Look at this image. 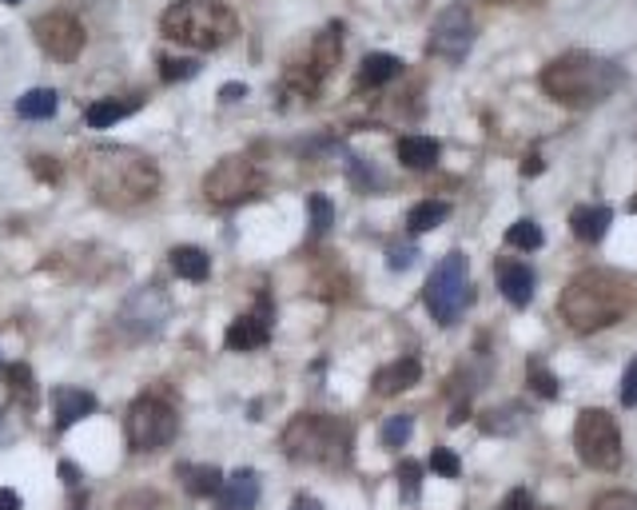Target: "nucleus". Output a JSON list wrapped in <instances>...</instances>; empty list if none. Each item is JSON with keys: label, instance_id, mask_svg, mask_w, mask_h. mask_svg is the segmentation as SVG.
Listing matches in <instances>:
<instances>
[{"label": "nucleus", "instance_id": "23", "mask_svg": "<svg viewBox=\"0 0 637 510\" xmlns=\"http://www.w3.org/2000/svg\"><path fill=\"white\" fill-rule=\"evenodd\" d=\"M399 72H403V60L399 57H391V52H371V57L359 64V88H382V84H391Z\"/></svg>", "mask_w": 637, "mask_h": 510}, {"label": "nucleus", "instance_id": "7", "mask_svg": "<svg viewBox=\"0 0 637 510\" xmlns=\"http://www.w3.org/2000/svg\"><path fill=\"white\" fill-rule=\"evenodd\" d=\"M267 175L259 168V160L252 156H223L208 175H204V196L216 208H240L247 199L264 196Z\"/></svg>", "mask_w": 637, "mask_h": 510}, {"label": "nucleus", "instance_id": "28", "mask_svg": "<svg viewBox=\"0 0 637 510\" xmlns=\"http://www.w3.org/2000/svg\"><path fill=\"white\" fill-rule=\"evenodd\" d=\"M542 228L534 220H518V223H510L506 228V244L510 247H518V252H538L542 247Z\"/></svg>", "mask_w": 637, "mask_h": 510}, {"label": "nucleus", "instance_id": "6", "mask_svg": "<svg viewBox=\"0 0 637 510\" xmlns=\"http://www.w3.org/2000/svg\"><path fill=\"white\" fill-rule=\"evenodd\" d=\"M470 264H466L463 252H451L446 259L434 264V271L427 276V288H422V300H427V312L434 324L451 327L463 319V312L470 307Z\"/></svg>", "mask_w": 637, "mask_h": 510}, {"label": "nucleus", "instance_id": "35", "mask_svg": "<svg viewBox=\"0 0 637 510\" xmlns=\"http://www.w3.org/2000/svg\"><path fill=\"white\" fill-rule=\"evenodd\" d=\"M430 471H434V475H442V478H458V475H463V463H458V454H454V451L439 447V451L430 454Z\"/></svg>", "mask_w": 637, "mask_h": 510}, {"label": "nucleus", "instance_id": "4", "mask_svg": "<svg viewBox=\"0 0 637 510\" xmlns=\"http://www.w3.org/2000/svg\"><path fill=\"white\" fill-rule=\"evenodd\" d=\"M160 33L175 45L211 52V48H223L228 40H235L240 16L223 0H175L163 9Z\"/></svg>", "mask_w": 637, "mask_h": 510}, {"label": "nucleus", "instance_id": "36", "mask_svg": "<svg viewBox=\"0 0 637 510\" xmlns=\"http://www.w3.org/2000/svg\"><path fill=\"white\" fill-rule=\"evenodd\" d=\"M593 510H637V495L629 490H605L593 499Z\"/></svg>", "mask_w": 637, "mask_h": 510}, {"label": "nucleus", "instance_id": "45", "mask_svg": "<svg viewBox=\"0 0 637 510\" xmlns=\"http://www.w3.org/2000/svg\"><path fill=\"white\" fill-rule=\"evenodd\" d=\"M60 475H64V483H69V487H76V483H81V471H76L72 463H60Z\"/></svg>", "mask_w": 637, "mask_h": 510}, {"label": "nucleus", "instance_id": "48", "mask_svg": "<svg viewBox=\"0 0 637 510\" xmlns=\"http://www.w3.org/2000/svg\"><path fill=\"white\" fill-rule=\"evenodd\" d=\"M4 4H21V0H4Z\"/></svg>", "mask_w": 637, "mask_h": 510}, {"label": "nucleus", "instance_id": "18", "mask_svg": "<svg viewBox=\"0 0 637 510\" xmlns=\"http://www.w3.org/2000/svg\"><path fill=\"white\" fill-rule=\"evenodd\" d=\"M418 379H422V363L415 355H403V360L387 363L382 372H375V394H403Z\"/></svg>", "mask_w": 637, "mask_h": 510}, {"label": "nucleus", "instance_id": "19", "mask_svg": "<svg viewBox=\"0 0 637 510\" xmlns=\"http://www.w3.org/2000/svg\"><path fill=\"white\" fill-rule=\"evenodd\" d=\"M610 223H614V211L605 208V204H586V208L569 211V232L578 235L581 244H598V240H605Z\"/></svg>", "mask_w": 637, "mask_h": 510}, {"label": "nucleus", "instance_id": "41", "mask_svg": "<svg viewBox=\"0 0 637 510\" xmlns=\"http://www.w3.org/2000/svg\"><path fill=\"white\" fill-rule=\"evenodd\" d=\"M33 172L40 175V180H57L60 168H57V163H48V156H36V160H33Z\"/></svg>", "mask_w": 637, "mask_h": 510}, {"label": "nucleus", "instance_id": "29", "mask_svg": "<svg viewBox=\"0 0 637 510\" xmlns=\"http://www.w3.org/2000/svg\"><path fill=\"white\" fill-rule=\"evenodd\" d=\"M196 72H199V60H192V57H163V60H160V81H163V84L192 81Z\"/></svg>", "mask_w": 637, "mask_h": 510}, {"label": "nucleus", "instance_id": "16", "mask_svg": "<svg viewBox=\"0 0 637 510\" xmlns=\"http://www.w3.org/2000/svg\"><path fill=\"white\" fill-rule=\"evenodd\" d=\"M534 267L530 264H518V259H502L499 264V288H502V300L510 307H526L534 300Z\"/></svg>", "mask_w": 637, "mask_h": 510}, {"label": "nucleus", "instance_id": "14", "mask_svg": "<svg viewBox=\"0 0 637 510\" xmlns=\"http://www.w3.org/2000/svg\"><path fill=\"white\" fill-rule=\"evenodd\" d=\"M267 336H271V307L252 312V315H240V319L228 327L223 343H228V351H255V348H264Z\"/></svg>", "mask_w": 637, "mask_h": 510}, {"label": "nucleus", "instance_id": "44", "mask_svg": "<svg viewBox=\"0 0 637 510\" xmlns=\"http://www.w3.org/2000/svg\"><path fill=\"white\" fill-rule=\"evenodd\" d=\"M0 510H21V495L9 487H0Z\"/></svg>", "mask_w": 637, "mask_h": 510}, {"label": "nucleus", "instance_id": "10", "mask_svg": "<svg viewBox=\"0 0 637 510\" xmlns=\"http://www.w3.org/2000/svg\"><path fill=\"white\" fill-rule=\"evenodd\" d=\"M339 52H343V24H331L323 33L315 36V45L307 48V57L295 60L287 72V81L303 93H319V84L335 72L339 64Z\"/></svg>", "mask_w": 637, "mask_h": 510}, {"label": "nucleus", "instance_id": "17", "mask_svg": "<svg viewBox=\"0 0 637 510\" xmlns=\"http://www.w3.org/2000/svg\"><path fill=\"white\" fill-rule=\"evenodd\" d=\"M255 502H259V475L252 466H240L232 475H223L220 510H252Z\"/></svg>", "mask_w": 637, "mask_h": 510}, {"label": "nucleus", "instance_id": "49", "mask_svg": "<svg viewBox=\"0 0 637 510\" xmlns=\"http://www.w3.org/2000/svg\"><path fill=\"white\" fill-rule=\"evenodd\" d=\"M499 4H506V0H499Z\"/></svg>", "mask_w": 637, "mask_h": 510}, {"label": "nucleus", "instance_id": "34", "mask_svg": "<svg viewBox=\"0 0 637 510\" xmlns=\"http://www.w3.org/2000/svg\"><path fill=\"white\" fill-rule=\"evenodd\" d=\"M112 510H168V507H163V499L156 490H132V495H124Z\"/></svg>", "mask_w": 637, "mask_h": 510}, {"label": "nucleus", "instance_id": "27", "mask_svg": "<svg viewBox=\"0 0 637 510\" xmlns=\"http://www.w3.org/2000/svg\"><path fill=\"white\" fill-rule=\"evenodd\" d=\"M526 423H530V411L518 403L499 406V411H487V415H482V430H490V435H514V430H522Z\"/></svg>", "mask_w": 637, "mask_h": 510}, {"label": "nucleus", "instance_id": "43", "mask_svg": "<svg viewBox=\"0 0 637 510\" xmlns=\"http://www.w3.org/2000/svg\"><path fill=\"white\" fill-rule=\"evenodd\" d=\"M287 510H323V502L319 499H311V495H295V499H291V507Z\"/></svg>", "mask_w": 637, "mask_h": 510}, {"label": "nucleus", "instance_id": "5", "mask_svg": "<svg viewBox=\"0 0 637 510\" xmlns=\"http://www.w3.org/2000/svg\"><path fill=\"white\" fill-rule=\"evenodd\" d=\"M283 454L291 463H311V466H347L351 459V427L335 415H319V411H307V415H295L283 427V439H279Z\"/></svg>", "mask_w": 637, "mask_h": 510}, {"label": "nucleus", "instance_id": "38", "mask_svg": "<svg viewBox=\"0 0 637 510\" xmlns=\"http://www.w3.org/2000/svg\"><path fill=\"white\" fill-rule=\"evenodd\" d=\"M4 379H9V387L16 394H28V391H33V372H28L24 363H12L9 372H4Z\"/></svg>", "mask_w": 637, "mask_h": 510}, {"label": "nucleus", "instance_id": "39", "mask_svg": "<svg viewBox=\"0 0 637 510\" xmlns=\"http://www.w3.org/2000/svg\"><path fill=\"white\" fill-rule=\"evenodd\" d=\"M622 406H637V360L622 375Z\"/></svg>", "mask_w": 637, "mask_h": 510}, {"label": "nucleus", "instance_id": "42", "mask_svg": "<svg viewBox=\"0 0 637 510\" xmlns=\"http://www.w3.org/2000/svg\"><path fill=\"white\" fill-rule=\"evenodd\" d=\"M247 96V84H223L220 88V100L223 105H232V100H244Z\"/></svg>", "mask_w": 637, "mask_h": 510}, {"label": "nucleus", "instance_id": "25", "mask_svg": "<svg viewBox=\"0 0 637 510\" xmlns=\"http://www.w3.org/2000/svg\"><path fill=\"white\" fill-rule=\"evenodd\" d=\"M446 216H451V204H442V199H422V204H415L411 216H406V232L411 235L434 232L439 223H446Z\"/></svg>", "mask_w": 637, "mask_h": 510}, {"label": "nucleus", "instance_id": "30", "mask_svg": "<svg viewBox=\"0 0 637 510\" xmlns=\"http://www.w3.org/2000/svg\"><path fill=\"white\" fill-rule=\"evenodd\" d=\"M399 487H403V499L406 502H415L418 499V490H422V463H415V459H403L399 463Z\"/></svg>", "mask_w": 637, "mask_h": 510}, {"label": "nucleus", "instance_id": "40", "mask_svg": "<svg viewBox=\"0 0 637 510\" xmlns=\"http://www.w3.org/2000/svg\"><path fill=\"white\" fill-rule=\"evenodd\" d=\"M499 510H538V502L530 499V490H510Z\"/></svg>", "mask_w": 637, "mask_h": 510}, {"label": "nucleus", "instance_id": "20", "mask_svg": "<svg viewBox=\"0 0 637 510\" xmlns=\"http://www.w3.org/2000/svg\"><path fill=\"white\" fill-rule=\"evenodd\" d=\"M439 156H442L439 139H430V136H403L399 139V163L411 168V172H427V168H434Z\"/></svg>", "mask_w": 637, "mask_h": 510}, {"label": "nucleus", "instance_id": "15", "mask_svg": "<svg viewBox=\"0 0 637 510\" xmlns=\"http://www.w3.org/2000/svg\"><path fill=\"white\" fill-rule=\"evenodd\" d=\"M96 411V394L84 387H57L52 391V415H57V430H69L72 423H81Z\"/></svg>", "mask_w": 637, "mask_h": 510}, {"label": "nucleus", "instance_id": "24", "mask_svg": "<svg viewBox=\"0 0 637 510\" xmlns=\"http://www.w3.org/2000/svg\"><path fill=\"white\" fill-rule=\"evenodd\" d=\"M172 271L180 279H187V283H204V279L211 276V259L204 247H175L172 252Z\"/></svg>", "mask_w": 637, "mask_h": 510}, {"label": "nucleus", "instance_id": "47", "mask_svg": "<svg viewBox=\"0 0 637 510\" xmlns=\"http://www.w3.org/2000/svg\"><path fill=\"white\" fill-rule=\"evenodd\" d=\"M629 211H634V216H637V196H634V199H629Z\"/></svg>", "mask_w": 637, "mask_h": 510}, {"label": "nucleus", "instance_id": "32", "mask_svg": "<svg viewBox=\"0 0 637 510\" xmlns=\"http://www.w3.org/2000/svg\"><path fill=\"white\" fill-rule=\"evenodd\" d=\"M411 430H415V418L411 415H391L387 423H382V442H387V447H406Z\"/></svg>", "mask_w": 637, "mask_h": 510}, {"label": "nucleus", "instance_id": "11", "mask_svg": "<svg viewBox=\"0 0 637 510\" xmlns=\"http://www.w3.org/2000/svg\"><path fill=\"white\" fill-rule=\"evenodd\" d=\"M33 36H36V45L45 48L52 60H60V64H72V60L84 52V40H88L81 16H72V12H64V9L36 16Z\"/></svg>", "mask_w": 637, "mask_h": 510}, {"label": "nucleus", "instance_id": "46", "mask_svg": "<svg viewBox=\"0 0 637 510\" xmlns=\"http://www.w3.org/2000/svg\"><path fill=\"white\" fill-rule=\"evenodd\" d=\"M542 172V160H538V156H530V160H526V175H538Z\"/></svg>", "mask_w": 637, "mask_h": 510}, {"label": "nucleus", "instance_id": "3", "mask_svg": "<svg viewBox=\"0 0 637 510\" xmlns=\"http://www.w3.org/2000/svg\"><path fill=\"white\" fill-rule=\"evenodd\" d=\"M629 303V283L614 271H602V267H590V271H581L566 283L562 291V303H558V312L566 319L574 331L581 336H593V331H602V327H614L626 319Z\"/></svg>", "mask_w": 637, "mask_h": 510}, {"label": "nucleus", "instance_id": "8", "mask_svg": "<svg viewBox=\"0 0 637 510\" xmlns=\"http://www.w3.org/2000/svg\"><path fill=\"white\" fill-rule=\"evenodd\" d=\"M574 447L578 459L593 471H617L622 466V430L617 418L602 406H586L574 423Z\"/></svg>", "mask_w": 637, "mask_h": 510}, {"label": "nucleus", "instance_id": "12", "mask_svg": "<svg viewBox=\"0 0 637 510\" xmlns=\"http://www.w3.org/2000/svg\"><path fill=\"white\" fill-rule=\"evenodd\" d=\"M430 57L463 64L475 48V16L466 12V4H451L439 12V21L430 24Z\"/></svg>", "mask_w": 637, "mask_h": 510}, {"label": "nucleus", "instance_id": "2", "mask_svg": "<svg viewBox=\"0 0 637 510\" xmlns=\"http://www.w3.org/2000/svg\"><path fill=\"white\" fill-rule=\"evenodd\" d=\"M538 84H542V93L550 100H558V105L593 108L602 105V100H610L626 84V72H622V64H614V60L605 57H593V52H562V57H554L546 64Z\"/></svg>", "mask_w": 637, "mask_h": 510}, {"label": "nucleus", "instance_id": "26", "mask_svg": "<svg viewBox=\"0 0 637 510\" xmlns=\"http://www.w3.org/2000/svg\"><path fill=\"white\" fill-rule=\"evenodd\" d=\"M57 108H60V96L52 93V88H33V93H24L21 100H16V117L48 120V117H57Z\"/></svg>", "mask_w": 637, "mask_h": 510}, {"label": "nucleus", "instance_id": "1", "mask_svg": "<svg viewBox=\"0 0 637 510\" xmlns=\"http://www.w3.org/2000/svg\"><path fill=\"white\" fill-rule=\"evenodd\" d=\"M81 175L105 208L132 211L144 208L160 192V168L136 148L124 144H100L81 156Z\"/></svg>", "mask_w": 637, "mask_h": 510}, {"label": "nucleus", "instance_id": "9", "mask_svg": "<svg viewBox=\"0 0 637 510\" xmlns=\"http://www.w3.org/2000/svg\"><path fill=\"white\" fill-rule=\"evenodd\" d=\"M175 430H180V415H175V406L160 394H139L136 403L127 406L124 415V435H127V447L132 451H160L168 442L175 439Z\"/></svg>", "mask_w": 637, "mask_h": 510}, {"label": "nucleus", "instance_id": "50", "mask_svg": "<svg viewBox=\"0 0 637 510\" xmlns=\"http://www.w3.org/2000/svg\"><path fill=\"white\" fill-rule=\"evenodd\" d=\"M76 510H84V507H76Z\"/></svg>", "mask_w": 637, "mask_h": 510}, {"label": "nucleus", "instance_id": "13", "mask_svg": "<svg viewBox=\"0 0 637 510\" xmlns=\"http://www.w3.org/2000/svg\"><path fill=\"white\" fill-rule=\"evenodd\" d=\"M168 312H172V303H168V295L160 288H139L120 307V327L132 339H151L160 336V327L168 324Z\"/></svg>", "mask_w": 637, "mask_h": 510}, {"label": "nucleus", "instance_id": "37", "mask_svg": "<svg viewBox=\"0 0 637 510\" xmlns=\"http://www.w3.org/2000/svg\"><path fill=\"white\" fill-rule=\"evenodd\" d=\"M418 259V247L415 244H394L391 252H387V264L394 267V271H406V267Z\"/></svg>", "mask_w": 637, "mask_h": 510}, {"label": "nucleus", "instance_id": "31", "mask_svg": "<svg viewBox=\"0 0 637 510\" xmlns=\"http://www.w3.org/2000/svg\"><path fill=\"white\" fill-rule=\"evenodd\" d=\"M311 240H319V235L331 232V220H335V204L327 196H311Z\"/></svg>", "mask_w": 637, "mask_h": 510}, {"label": "nucleus", "instance_id": "22", "mask_svg": "<svg viewBox=\"0 0 637 510\" xmlns=\"http://www.w3.org/2000/svg\"><path fill=\"white\" fill-rule=\"evenodd\" d=\"M175 475L184 478L187 495H196V499H211V495H220L223 487V471L220 466H192V463H180L175 466Z\"/></svg>", "mask_w": 637, "mask_h": 510}, {"label": "nucleus", "instance_id": "21", "mask_svg": "<svg viewBox=\"0 0 637 510\" xmlns=\"http://www.w3.org/2000/svg\"><path fill=\"white\" fill-rule=\"evenodd\" d=\"M139 105H144L139 96H132V100H117V96H108V100H96V105H88V112H84V124L96 127V132H105V127H112V124H120L124 117H132Z\"/></svg>", "mask_w": 637, "mask_h": 510}, {"label": "nucleus", "instance_id": "33", "mask_svg": "<svg viewBox=\"0 0 637 510\" xmlns=\"http://www.w3.org/2000/svg\"><path fill=\"white\" fill-rule=\"evenodd\" d=\"M526 375H530V387L542 399H558V379H554V372H546L542 363L538 360H530V367H526Z\"/></svg>", "mask_w": 637, "mask_h": 510}]
</instances>
